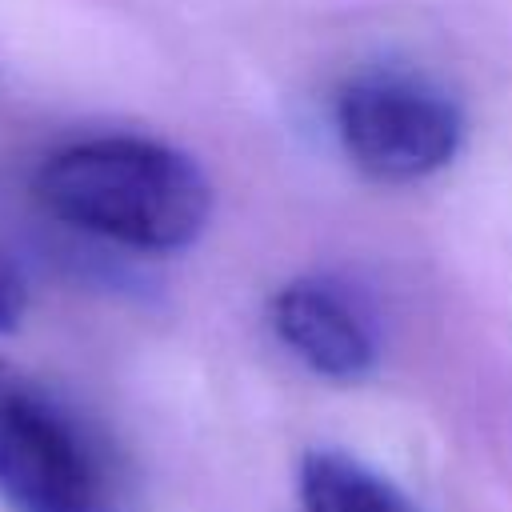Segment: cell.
<instances>
[{
	"label": "cell",
	"instance_id": "3957f363",
	"mask_svg": "<svg viewBox=\"0 0 512 512\" xmlns=\"http://www.w3.org/2000/svg\"><path fill=\"white\" fill-rule=\"evenodd\" d=\"M332 124L344 156L384 184L424 180L464 144L460 104L440 84L396 68L352 76L332 100Z\"/></svg>",
	"mask_w": 512,
	"mask_h": 512
},
{
	"label": "cell",
	"instance_id": "7a4b0ae2",
	"mask_svg": "<svg viewBox=\"0 0 512 512\" xmlns=\"http://www.w3.org/2000/svg\"><path fill=\"white\" fill-rule=\"evenodd\" d=\"M0 500L12 512H124V484L96 428L0 356Z\"/></svg>",
	"mask_w": 512,
	"mask_h": 512
},
{
	"label": "cell",
	"instance_id": "8992f818",
	"mask_svg": "<svg viewBox=\"0 0 512 512\" xmlns=\"http://www.w3.org/2000/svg\"><path fill=\"white\" fill-rule=\"evenodd\" d=\"M24 316V288L12 272L0 268V332H12Z\"/></svg>",
	"mask_w": 512,
	"mask_h": 512
},
{
	"label": "cell",
	"instance_id": "277c9868",
	"mask_svg": "<svg viewBox=\"0 0 512 512\" xmlns=\"http://www.w3.org/2000/svg\"><path fill=\"white\" fill-rule=\"evenodd\" d=\"M276 340L324 380H364L380 360V328L368 300L340 276L308 272L268 300Z\"/></svg>",
	"mask_w": 512,
	"mask_h": 512
},
{
	"label": "cell",
	"instance_id": "5b68a950",
	"mask_svg": "<svg viewBox=\"0 0 512 512\" xmlns=\"http://www.w3.org/2000/svg\"><path fill=\"white\" fill-rule=\"evenodd\" d=\"M300 512H408V504L360 460L320 448L300 460Z\"/></svg>",
	"mask_w": 512,
	"mask_h": 512
},
{
	"label": "cell",
	"instance_id": "6da1fadb",
	"mask_svg": "<svg viewBox=\"0 0 512 512\" xmlns=\"http://www.w3.org/2000/svg\"><path fill=\"white\" fill-rule=\"evenodd\" d=\"M48 216L136 252H180L212 220L204 168L148 136H92L52 152L36 172Z\"/></svg>",
	"mask_w": 512,
	"mask_h": 512
}]
</instances>
